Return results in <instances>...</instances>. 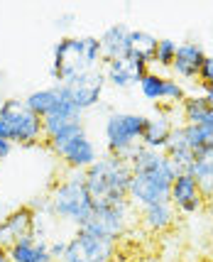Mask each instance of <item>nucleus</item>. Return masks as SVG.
Masks as SVG:
<instances>
[{"label":"nucleus","instance_id":"obj_17","mask_svg":"<svg viewBox=\"0 0 213 262\" xmlns=\"http://www.w3.org/2000/svg\"><path fill=\"white\" fill-rule=\"evenodd\" d=\"M101 42L103 61H115V59L130 57V27L123 23L111 25L105 32L98 37Z\"/></svg>","mask_w":213,"mask_h":262},{"label":"nucleus","instance_id":"obj_8","mask_svg":"<svg viewBox=\"0 0 213 262\" xmlns=\"http://www.w3.org/2000/svg\"><path fill=\"white\" fill-rule=\"evenodd\" d=\"M61 89L67 91V96L74 101V105L79 111H89V108H96L101 103L103 91H105V79H103L101 69H96V71H86L76 79H71Z\"/></svg>","mask_w":213,"mask_h":262},{"label":"nucleus","instance_id":"obj_2","mask_svg":"<svg viewBox=\"0 0 213 262\" xmlns=\"http://www.w3.org/2000/svg\"><path fill=\"white\" fill-rule=\"evenodd\" d=\"M83 174H86V189L93 199V206L120 204L127 199V189L133 179L130 162L105 152Z\"/></svg>","mask_w":213,"mask_h":262},{"label":"nucleus","instance_id":"obj_32","mask_svg":"<svg viewBox=\"0 0 213 262\" xmlns=\"http://www.w3.org/2000/svg\"><path fill=\"white\" fill-rule=\"evenodd\" d=\"M0 262H10V255H8V248H0Z\"/></svg>","mask_w":213,"mask_h":262},{"label":"nucleus","instance_id":"obj_15","mask_svg":"<svg viewBox=\"0 0 213 262\" xmlns=\"http://www.w3.org/2000/svg\"><path fill=\"white\" fill-rule=\"evenodd\" d=\"M81 115H83V111H79V108L74 105V101L67 96V91L61 89V98L56 101V105L52 108V113L42 118V130H45V137L56 135L59 130L74 125V123H83V120H81Z\"/></svg>","mask_w":213,"mask_h":262},{"label":"nucleus","instance_id":"obj_18","mask_svg":"<svg viewBox=\"0 0 213 262\" xmlns=\"http://www.w3.org/2000/svg\"><path fill=\"white\" fill-rule=\"evenodd\" d=\"M140 226L147 230V233H155V235H162L167 233L169 228H174L177 223V211L174 206L164 201V204H152V206H145L140 208Z\"/></svg>","mask_w":213,"mask_h":262},{"label":"nucleus","instance_id":"obj_6","mask_svg":"<svg viewBox=\"0 0 213 262\" xmlns=\"http://www.w3.org/2000/svg\"><path fill=\"white\" fill-rule=\"evenodd\" d=\"M133 218H135V206L127 199L120 201V204L93 206V213H91L89 223L83 226V230L118 243L120 238L127 235V230L133 226Z\"/></svg>","mask_w":213,"mask_h":262},{"label":"nucleus","instance_id":"obj_14","mask_svg":"<svg viewBox=\"0 0 213 262\" xmlns=\"http://www.w3.org/2000/svg\"><path fill=\"white\" fill-rule=\"evenodd\" d=\"M174 130V120H172V105L167 108H159L155 115L145 118V127H142V137H140V145L147 149H157L162 152L167 145L169 135Z\"/></svg>","mask_w":213,"mask_h":262},{"label":"nucleus","instance_id":"obj_25","mask_svg":"<svg viewBox=\"0 0 213 262\" xmlns=\"http://www.w3.org/2000/svg\"><path fill=\"white\" fill-rule=\"evenodd\" d=\"M181 135L186 140V145L191 147V152H196L199 147H203L206 142H211L213 140V133L211 130H206L203 125H181Z\"/></svg>","mask_w":213,"mask_h":262},{"label":"nucleus","instance_id":"obj_23","mask_svg":"<svg viewBox=\"0 0 213 262\" xmlns=\"http://www.w3.org/2000/svg\"><path fill=\"white\" fill-rule=\"evenodd\" d=\"M208 111H211V105H208V101L203 98L201 93L186 96L181 101V118L186 120V125H203Z\"/></svg>","mask_w":213,"mask_h":262},{"label":"nucleus","instance_id":"obj_29","mask_svg":"<svg viewBox=\"0 0 213 262\" xmlns=\"http://www.w3.org/2000/svg\"><path fill=\"white\" fill-rule=\"evenodd\" d=\"M10 152H12V142H8V140H3V137H0V162L8 160V157H10Z\"/></svg>","mask_w":213,"mask_h":262},{"label":"nucleus","instance_id":"obj_12","mask_svg":"<svg viewBox=\"0 0 213 262\" xmlns=\"http://www.w3.org/2000/svg\"><path fill=\"white\" fill-rule=\"evenodd\" d=\"M169 204L174 206V211L186 213V216L203 208L206 201H203L201 189L191 174H177V179L172 182V189H169Z\"/></svg>","mask_w":213,"mask_h":262},{"label":"nucleus","instance_id":"obj_24","mask_svg":"<svg viewBox=\"0 0 213 262\" xmlns=\"http://www.w3.org/2000/svg\"><path fill=\"white\" fill-rule=\"evenodd\" d=\"M164 81L167 76H162L157 71H147L140 81V91L150 103H164Z\"/></svg>","mask_w":213,"mask_h":262},{"label":"nucleus","instance_id":"obj_33","mask_svg":"<svg viewBox=\"0 0 213 262\" xmlns=\"http://www.w3.org/2000/svg\"><path fill=\"white\" fill-rule=\"evenodd\" d=\"M115 262H142V260H115Z\"/></svg>","mask_w":213,"mask_h":262},{"label":"nucleus","instance_id":"obj_26","mask_svg":"<svg viewBox=\"0 0 213 262\" xmlns=\"http://www.w3.org/2000/svg\"><path fill=\"white\" fill-rule=\"evenodd\" d=\"M174 57H177V42L174 39H157V49H155L152 61H157L159 67L164 69H172Z\"/></svg>","mask_w":213,"mask_h":262},{"label":"nucleus","instance_id":"obj_10","mask_svg":"<svg viewBox=\"0 0 213 262\" xmlns=\"http://www.w3.org/2000/svg\"><path fill=\"white\" fill-rule=\"evenodd\" d=\"M169 189H172V182H167V179L150 177V174H133L130 189H127V201L135 208L164 204V201H169Z\"/></svg>","mask_w":213,"mask_h":262},{"label":"nucleus","instance_id":"obj_13","mask_svg":"<svg viewBox=\"0 0 213 262\" xmlns=\"http://www.w3.org/2000/svg\"><path fill=\"white\" fill-rule=\"evenodd\" d=\"M56 157L64 162L71 171H86L91 164H96V160L101 155H98V149L93 145V140L83 133V135L74 137L71 142H67L64 147L56 152Z\"/></svg>","mask_w":213,"mask_h":262},{"label":"nucleus","instance_id":"obj_11","mask_svg":"<svg viewBox=\"0 0 213 262\" xmlns=\"http://www.w3.org/2000/svg\"><path fill=\"white\" fill-rule=\"evenodd\" d=\"M37 213L30 206H20L0 221V248H10L12 243L34 235Z\"/></svg>","mask_w":213,"mask_h":262},{"label":"nucleus","instance_id":"obj_5","mask_svg":"<svg viewBox=\"0 0 213 262\" xmlns=\"http://www.w3.org/2000/svg\"><path fill=\"white\" fill-rule=\"evenodd\" d=\"M145 127V115L140 113H108L105 118V147L108 155H115L120 160H130L133 152L140 147V137Z\"/></svg>","mask_w":213,"mask_h":262},{"label":"nucleus","instance_id":"obj_31","mask_svg":"<svg viewBox=\"0 0 213 262\" xmlns=\"http://www.w3.org/2000/svg\"><path fill=\"white\" fill-rule=\"evenodd\" d=\"M203 127H206V130H211V133H213V108L208 111V115H206V120H203Z\"/></svg>","mask_w":213,"mask_h":262},{"label":"nucleus","instance_id":"obj_16","mask_svg":"<svg viewBox=\"0 0 213 262\" xmlns=\"http://www.w3.org/2000/svg\"><path fill=\"white\" fill-rule=\"evenodd\" d=\"M203 59H206V52L199 42H181V45H177V57H174L172 71L181 81H194L199 79Z\"/></svg>","mask_w":213,"mask_h":262},{"label":"nucleus","instance_id":"obj_7","mask_svg":"<svg viewBox=\"0 0 213 262\" xmlns=\"http://www.w3.org/2000/svg\"><path fill=\"white\" fill-rule=\"evenodd\" d=\"M118 255H120L118 243L79 228L67 240L64 262H115Z\"/></svg>","mask_w":213,"mask_h":262},{"label":"nucleus","instance_id":"obj_28","mask_svg":"<svg viewBox=\"0 0 213 262\" xmlns=\"http://www.w3.org/2000/svg\"><path fill=\"white\" fill-rule=\"evenodd\" d=\"M64 252H67V240H49V255H52V262L64 260Z\"/></svg>","mask_w":213,"mask_h":262},{"label":"nucleus","instance_id":"obj_21","mask_svg":"<svg viewBox=\"0 0 213 262\" xmlns=\"http://www.w3.org/2000/svg\"><path fill=\"white\" fill-rule=\"evenodd\" d=\"M61 98V86H47V89H37V91L27 93L25 98V105L32 111L37 118H45V115L52 113V108L56 105V101Z\"/></svg>","mask_w":213,"mask_h":262},{"label":"nucleus","instance_id":"obj_19","mask_svg":"<svg viewBox=\"0 0 213 262\" xmlns=\"http://www.w3.org/2000/svg\"><path fill=\"white\" fill-rule=\"evenodd\" d=\"M10 262H52L49 255V240L47 238H23L8 248Z\"/></svg>","mask_w":213,"mask_h":262},{"label":"nucleus","instance_id":"obj_9","mask_svg":"<svg viewBox=\"0 0 213 262\" xmlns=\"http://www.w3.org/2000/svg\"><path fill=\"white\" fill-rule=\"evenodd\" d=\"M101 71L103 79H105V86L125 91V89L140 86L142 76L150 71V64L135 57H125V59H115V61H103Z\"/></svg>","mask_w":213,"mask_h":262},{"label":"nucleus","instance_id":"obj_30","mask_svg":"<svg viewBox=\"0 0 213 262\" xmlns=\"http://www.w3.org/2000/svg\"><path fill=\"white\" fill-rule=\"evenodd\" d=\"M201 89H203L201 96L206 98V101H208V105L213 108V83H211V86H201Z\"/></svg>","mask_w":213,"mask_h":262},{"label":"nucleus","instance_id":"obj_3","mask_svg":"<svg viewBox=\"0 0 213 262\" xmlns=\"http://www.w3.org/2000/svg\"><path fill=\"white\" fill-rule=\"evenodd\" d=\"M49 204H52L54 218L74 226L76 230L83 228L93 213V199L86 189V174L69 169L67 177L54 184L49 194Z\"/></svg>","mask_w":213,"mask_h":262},{"label":"nucleus","instance_id":"obj_1","mask_svg":"<svg viewBox=\"0 0 213 262\" xmlns=\"http://www.w3.org/2000/svg\"><path fill=\"white\" fill-rule=\"evenodd\" d=\"M103 64L98 37H64L52 49L49 76L56 86H64L86 71H96Z\"/></svg>","mask_w":213,"mask_h":262},{"label":"nucleus","instance_id":"obj_22","mask_svg":"<svg viewBox=\"0 0 213 262\" xmlns=\"http://www.w3.org/2000/svg\"><path fill=\"white\" fill-rule=\"evenodd\" d=\"M155 49H157V37L155 34L145 32V30H130V57L152 64Z\"/></svg>","mask_w":213,"mask_h":262},{"label":"nucleus","instance_id":"obj_20","mask_svg":"<svg viewBox=\"0 0 213 262\" xmlns=\"http://www.w3.org/2000/svg\"><path fill=\"white\" fill-rule=\"evenodd\" d=\"M162 152L169 157V162L174 164V169L179 174H189L191 164H194V152H191V147L186 145V140L181 135V125H174V130H172V135H169Z\"/></svg>","mask_w":213,"mask_h":262},{"label":"nucleus","instance_id":"obj_4","mask_svg":"<svg viewBox=\"0 0 213 262\" xmlns=\"http://www.w3.org/2000/svg\"><path fill=\"white\" fill-rule=\"evenodd\" d=\"M0 137L20 147H37L45 142L42 118L25 105V98H8L0 103Z\"/></svg>","mask_w":213,"mask_h":262},{"label":"nucleus","instance_id":"obj_27","mask_svg":"<svg viewBox=\"0 0 213 262\" xmlns=\"http://www.w3.org/2000/svg\"><path fill=\"white\" fill-rule=\"evenodd\" d=\"M199 83H201V86H211L213 83V54L211 57L206 54V59H203L201 71H199Z\"/></svg>","mask_w":213,"mask_h":262},{"label":"nucleus","instance_id":"obj_34","mask_svg":"<svg viewBox=\"0 0 213 262\" xmlns=\"http://www.w3.org/2000/svg\"><path fill=\"white\" fill-rule=\"evenodd\" d=\"M59 262H64V260H59Z\"/></svg>","mask_w":213,"mask_h":262}]
</instances>
